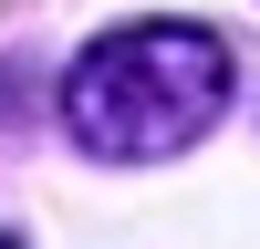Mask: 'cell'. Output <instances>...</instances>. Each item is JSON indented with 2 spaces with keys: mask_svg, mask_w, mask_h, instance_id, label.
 I'll use <instances>...</instances> for the list:
<instances>
[{
  "mask_svg": "<svg viewBox=\"0 0 260 249\" xmlns=\"http://www.w3.org/2000/svg\"><path fill=\"white\" fill-rule=\"evenodd\" d=\"M219 114H229V42L198 31V21H125V31H104L94 52L73 62V83H62L73 145L83 156H115V166L177 156V145H198Z\"/></svg>",
  "mask_w": 260,
  "mask_h": 249,
  "instance_id": "1",
  "label": "cell"
}]
</instances>
